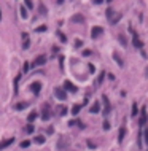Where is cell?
I'll return each mask as SVG.
<instances>
[{
    "instance_id": "1",
    "label": "cell",
    "mask_w": 148,
    "mask_h": 151,
    "mask_svg": "<svg viewBox=\"0 0 148 151\" xmlns=\"http://www.w3.org/2000/svg\"><path fill=\"white\" fill-rule=\"evenodd\" d=\"M49 116H51V108H49L48 103H45L43 108H41V119H43V121H48Z\"/></svg>"
},
{
    "instance_id": "2",
    "label": "cell",
    "mask_w": 148,
    "mask_h": 151,
    "mask_svg": "<svg viewBox=\"0 0 148 151\" xmlns=\"http://www.w3.org/2000/svg\"><path fill=\"white\" fill-rule=\"evenodd\" d=\"M54 95H56L59 100H65V99H67V92L64 91V88H56V89H54Z\"/></svg>"
},
{
    "instance_id": "3",
    "label": "cell",
    "mask_w": 148,
    "mask_h": 151,
    "mask_svg": "<svg viewBox=\"0 0 148 151\" xmlns=\"http://www.w3.org/2000/svg\"><path fill=\"white\" fill-rule=\"evenodd\" d=\"M62 88H64L65 92H67V91L69 92H77V91H78V88H77L73 83H70V81H64V86H62Z\"/></svg>"
},
{
    "instance_id": "4",
    "label": "cell",
    "mask_w": 148,
    "mask_h": 151,
    "mask_svg": "<svg viewBox=\"0 0 148 151\" xmlns=\"http://www.w3.org/2000/svg\"><path fill=\"white\" fill-rule=\"evenodd\" d=\"M102 102H104V115L107 116L108 113H110V110H112V105H110V102H108L107 95H102Z\"/></svg>"
},
{
    "instance_id": "5",
    "label": "cell",
    "mask_w": 148,
    "mask_h": 151,
    "mask_svg": "<svg viewBox=\"0 0 148 151\" xmlns=\"http://www.w3.org/2000/svg\"><path fill=\"white\" fill-rule=\"evenodd\" d=\"M132 32V45L135 46V48H142V41H140V38H139V35H137V32H134V30H131Z\"/></svg>"
},
{
    "instance_id": "6",
    "label": "cell",
    "mask_w": 148,
    "mask_h": 151,
    "mask_svg": "<svg viewBox=\"0 0 148 151\" xmlns=\"http://www.w3.org/2000/svg\"><path fill=\"white\" fill-rule=\"evenodd\" d=\"M102 32H104L102 27L96 26V27H92V30H91V37H92V38H97L99 35H102Z\"/></svg>"
},
{
    "instance_id": "7",
    "label": "cell",
    "mask_w": 148,
    "mask_h": 151,
    "mask_svg": "<svg viewBox=\"0 0 148 151\" xmlns=\"http://www.w3.org/2000/svg\"><path fill=\"white\" fill-rule=\"evenodd\" d=\"M30 91H32L35 95H38L40 91H41V83H32L30 84Z\"/></svg>"
},
{
    "instance_id": "8",
    "label": "cell",
    "mask_w": 148,
    "mask_h": 151,
    "mask_svg": "<svg viewBox=\"0 0 148 151\" xmlns=\"http://www.w3.org/2000/svg\"><path fill=\"white\" fill-rule=\"evenodd\" d=\"M45 64H46V56H38L37 59L34 61L35 67H40V65H45Z\"/></svg>"
},
{
    "instance_id": "9",
    "label": "cell",
    "mask_w": 148,
    "mask_h": 151,
    "mask_svg": "<svg viewBox=\"0 0 148 151\" xmlns=\"http://www.w3.org/2000/svg\"><path fill=\"white\" fill-rule=\"evenodd\" d=\"M13 142H14V138H6V140L0 142V150H5V148H8L10 145H13Z\"/></svg>"
},
{
    "instance_id": "10",
    "label": "cell",
    "mask_w": 148,
    "mask_h": 151,
    "mask_svg": "<svg viewBox=\"0 0 148 151\" xmlns=\"http://www.w3.org/2000/svg\"><path fill=\"white\" fill-rule=\"evenodd\" d=\"M124 135H126V127H121V129H119V134H118V142H119V143L123 142Z\"/></svg>"
},
{
    "instance_id": "11",
    "label": "cell",
    "mask_w": 148,
    "mask_h": 151,
    "mask_svg": "<svg viewBox=\"0 0 148 151\" xmlns=\"http://www.w3.org/2000/svg\"><path fill=\"white\" fill-rule=\"evenodd\" d=\"M113 59L116 61V62H118V65H119V67H123V65H124L123 59H121V57H119V54H118V53H115V54H113Z\"/></svg>"
},
{
    "instance_id": "12",
    "label": "cell",
    "mask_w": 148,
    "mask_h": 151,
    "mask_svg": "<svg viewBox=\"0 0 148 151\" xmlns=\"http://www.w3.org/2000/svg\"><path fill=\"white\" fill-rule=\"evenodd\" d=\"M147 123V113H145V108H142V116H140V126H143Z\"/></svg>"
},
{
    "instance_id": "13",
    "label": "cell",
    "mask_w": 148,
    "mask_h": 151,
    "mask_svg": "<svg viewBox=\"0 0 148 151\" xmlns=\"http://www.w3.org/2000/svg\"><path fill=\"white\" fill-rule=\"evenodd\" d=\"M100 111V105H99V102H94V105L91 107V113H99Z\"/></svg>"
},
{
    "instance_id": "14",
    "label": "cell",
    "mask_w": 148,
    "mask_h": 151,
    "mask_svg": "<svg viewBox=\"0 0 148 151\" xmlns=\"http://www.w3.org/2000/svg\"><path fill=\"white\" fill-rule=\"evenodd\" d=\"M16 108L18 111H21V110H24V108H27V102H19V103H16Z\"/></svg>"
},
{
    "instance_id": "15",
    "label": "cell",
    "mask_w": 148,
    "mask_h": 151,
    "mask_svg": "<svg viewBox=\"0 0 148 151\" xmlns=\"http://www.w3.org/2000/svg\"><path fill=\"white\" fill-rule=\"evenodd\" d=\"M35 118H37V111H32V113L29 115V118H27V121H29V124H32L35 121Z\"/></svg>"
},
{
    "instance_id": "16",
    "label": "cell",
    "mask_w": 148,
    "mask_h": 151,
    "mask_svg": "<svg viewBox=\"0 0 148 151\" xmlns=\"http://www.w3.org/2000/svg\"><path fill=\"white\" fill-rule=\"evenodd\" d=\"M35 143L43 145V143H45V137H43V135H37V137H35Z\"/></svg>"
},
{
    "instance_id": "17",
    "label": "cell",
    "mask_w": 148,
    "mask_h": 151,
    "mask_svg": "<svg viewBox=\"0 0 148 151\" xmlns=\"http://www.w3.org/2000/svg\"><path fill=\"white\" fill-rule=\"evenodd\" d=\"M72 21H73V22H83L84 19H83V16H81V14H75V16L72 18Z\"/></svg>"
},
{
    "instance_id": "18",
    "label": "cell",
    "mask_w": 148,
    "mask_h": 151,
    "mask_svg": "<svg viewBox=\"0 0 148 151\" xmlns=\"http://www.w3.org/2000/svg\"><path fill=\"white\" fill-rule=\"evenodd\" d=\"M118 40L121 41V45L123 46H127V40H126V37L123 35V33H119V37H118Z\"/></svg>"
},
{
    "instance_id": "19",
    "label": "cell",
    "mask_w": 148,
    "mask_h": 151,
    "mask_svg": "<svg viewBox=\"0 0 148 151\" xmlns=\"http://www.w3.org/2000/svg\"><path fill=\"white\" fill-rule=\"evenodd\" d=\"M137 113H139V107H137V103H132V116H137Z\"/></svg>"
},
{
    "instance_id": "20",
    "label": "cell",
    "mask_w": 148,
    "mask_h": 151,
    "mask_svg": "<svg viewBox=\"0 0 148 151\" xmlns=\"http://www.w3.org/2000/svg\"><path fill=\"white\" fill-rule=\"evenodd\" d=\"M80 110H81V105H73L72 113H73V115H78V113H80Z\"/></svg>"
},
{
    "instance_id": "21",
    "label": "cell",
    "mask_w": 148,
    "mask_h": 151,
    "mask_svg": "<svg viewBox=\"0 0 148 151\" xmlns=\"http://www.w3.org/2000/svg\"><path fill=\"white\" fill-rule=\"evenodd\" d=\"M19 11H21V16L24 18V19H27V10H26V6H21V10H19Z\"/></svg>"
},
{
    "instance_id": "22",
    "label": "cell",
    "mask_w": 148,
    "mask_h": 151,
    "mask_svg": "<svg viewBox=\"0 0 148 151\" xmlns=\"http://www.w3.org/2000/svg\"><path fill=\"white\" fill-rule=\"evenodd\" d=\"M19 80H21V75H18L16 78H14V92H18V83H19Z\"/></svg>"
},
{
    "instance_id": "23",
    "label": "cell",
    "mask_w": 148,
    "mask_h": 151,
    "mask_svg": "<svg viewBox=\"0 0 148 151\" xmlns=\"http://www.w3.org/2000/svg\"><path fill=\"white\" fill-rule=\"evenodd\" d=\"M26 132H27V134H32V132H34V126H32V124H27V126H26Z\"/></svg>"
},
{
    "instance_id": "24",
    "label": "cell",
    "mask_w": 148,
    "mask_h": 151,
    "mask_svg": "<svg viewBox=\"0 0 148 151\" xmlns=\"http://www.w3.org/2000/svg\"><path fill=\"white\" fill-rule=\"evenodd\" d=\"M57 108H59V115L61 116H64L65 113H67V108H65V107H57Z\"/></svg>"
},
{
    "instance_id": "25",
    "label": "cell",
    "mask_w": 148,
    "mask_h": 151,
    "mask_svg": "<svg viewBox=\"0 0 148 151\" xmlns=\"http://www.w3.org/2000/svg\"><path fill=\"white\" fill-rule=\"evenodd\" d=\"M29 146H30V142H29V140L21 142V148H29Z\"/></svg>"
},
{
    "instance_id": "26",
    "label": "cell",
    "mask_w": 148,
    "mask_h": 151,
    "mask_svg": "<svg viewBox=\"0 0 148 151\" xmlns=\"http://www.w3.org/2000/svg\"><path fill=\"white\" fill-rule=\"evenodd\" d=\"M24 6H27V8H29V10H32V8H34V3H32V2H30V0H26V3H24Z\"/></svg>"
},
{
    "instance_id": "27",
    "label": "cell",
    "mask_w": 148,
    "mask_h": 151,
    "mask_svg": "<svg viewBox=\"0 0 148 151\" xmlns=\"http://www.w3.org/2000/svg\"><path fill=\"white\" fill-rule=\"evenodd\" d=\"M57 35H59V38H61V41L62 43H65V41H67V37L64 35V33H61V32H57Z\"/></svg>"
},
{
    "instance_id": "28",
    "label": "cell",
    "mask_w": 148,
    "mask_h": 151,
    "mask_svg": "<svg viewBox=\"0 0 148 151\" xmlns=\"http://www.w3.org/2000/svg\"><path fill=\"white\" fill-rule=\"evenodd\" d=\"M104 76H105V72H102V73L99 75V78H97V84H100V83L104 81Z\"/></svg>"
},
{
    "instance_id": "29",
    "label": "cell",
    "mask_w": 148,
    "mask_h": 151,
    "mask_svg": "<svg viewBox=\"0 0 148 151\" xmlns=\"http://www.w3.org/2000/svg\"><path fill=\"white\" fill-rule=\"evenodd\" d=\"M22 72L24 73L29 72V62H24V65H22Z\"/></svg>"
},
{
    "instance_id": "30",
    "label": "cell",
    "mask_w": 148,
    "mask_h": 151,
    "mask_svg": "<svg viewBox=\"0 0 148 151\" xmlns=\"http://www.w3.org/2000/svg\"><path fill=\"white\" fill-rule=\"evenodd\" d=\"M45 30H46V26H40L35 29V32H45Z\"/></svg>"
},
{
    "instance_id": "31",
    "label": "cell",
    "mask_w": 148,
    "mask_h": 151,
    "mask_svg": "<svg viewBox=\"0 0 148 151\" xmlns=\"http://www.w3.org/2000/svg\"><path fill=\"white\" fill-rule=\"evenodd\" d=\"M83 46V41L81 40H75V48H81Z\"/></svg>"
},
{
    "instance_id": "32",
    "label": "cell",
    "mask_w": 148,
    "mask_h": 151,
    "mask_svg": "<svg viewBox=\"0 0 148 151\" xmlns=\"http://www.w3.org/2000/svg\"><path fill=\"white\" fill-rule=\"evenodd\" d=\"M29 38H27V40H24V45H22V48H24V49H29Z\"/></svg>"
},
{
    "instance_id": "33",
    "label": "cell",
    "mask_w": 148,
    "mask_h": 151,
    "mask_svg": "<svg viewBox=\"0 0 148 151\" xmlns=\"http://www.w3.org/2000/svg\"><path fill=\"white\" fill-rule=\"evenodd\" d=\"M88 68H89V73H94L96 72V68H94V65H92V64H89Z\"/></svg>"
},
{
    "instance_id": "34",
    "label": "cell",
    "mask_w": 148,
    "mask_h": 151,
    "mask_svg": "<svg viewBox=\"0 0 148 151\" xmlns=\"http://www.w3.org/2000/svg\"><path fill=\"white\" fill-rule=\"evenodd\" d=\"M86 143H88V146H89V148H91V150H94V148H96V145H94V143H92V142H89V140H88Z\"/></svg>"
},
{
    "instance_id": "35",
    "label": "cell",
    "mask_w": 148,
    "mask_h": 151,
    "mask_svg": "<svg viewBox=\"0 0 148 151\" xmlns=\"http://www.w3.org/2000/svg\"><path fill=\"white\" fill-rule=\"evenodd\" d=\"M83 56H91V49H84V51H83Z\"/></svg>"
},
{
    "instance_id": "36",
    "label": "cell",
    "mask_w": 148,
    "mask_h": 151,
    "mask_svg": "<svg viewBox=\"0 0 148 151\" xmlns=\"http://www.w3.org/2000/svg\"><path fill=\"white\" fill-rule=\"evenodd\" d=\"M104 129H105V130H108V129H110V124H108V123H107V121H105V123H104Z\"/></svg>"
},
{
    "instance_id": "37",
    "label": "cell",
    "mask_w": 148,
    "mask_h": 151,
    "mask_svg": "<svg viewBox=\"0 0 148 151\" xmlns=\"http://www.w3.org/2000/svg\"><path fill=\"white\" fill-rule=\"evenodd\" d=\"M143 135H145V142H147V145H148V129L143 132Z\"/></svg>"
},
{
    "instance_id": "38",
    "label": "cell",
    "mask_w": 148,
    "mask_h": 151,
    "mask_svg": "<svg viewBox=\"0 0 148 151\" xmlns=\"http://www.w3.org/2000/svg\"><path fill=\"white\" fill-rule=\"evenodd\" d=\"M0 19H2V11H0Z\"/></svg>"
}]
</instances>
